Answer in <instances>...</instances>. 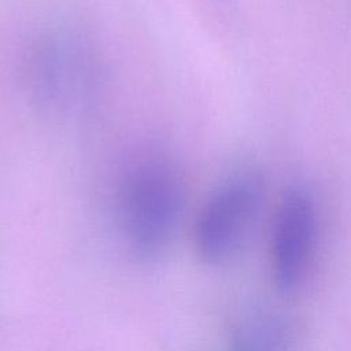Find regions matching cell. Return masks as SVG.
Masks as SVG:
<instances>
[{"label": "cell", "instance_id": "1", "mask_svg": "<svg viewBox=\"0 0 351 351\" xmlns=\"http://www.w3.org/2000/svg\"><path fill=\"white\" fill-rule=\"evenodd\" d=\"M184 204L181 169L165 148H140L121 166L115 186L117 217L136 252L162 251L178 228Z\"/></svg>", "mask_w": 351, "mask_h": 351}, {"label": "cell", "instance_id": "2", "mask_svg": "<svg viewBox=\"0 0 351 351\" xmlns=\"http://www.w3.org/2000/svg\"><path fill=\"white\" fill-rule=\"evenodd\" d=\"M89 44L69 30L40 36L25 59L27 92L49 115L71 118L86 114L100 86V71Z\"/></svg>", "mask_w": 351, "mask_h": 351}, {"label": "cell", "instance_id": "3", "mask_svg": "<svg viewBox=\"0 0 351 351\" xmlns=\"http://www.w3.org/2000/svg\"><path fill=\"white\" fill-rule=\"evenodd\" d=\"M263 202V186L256 174L239 173L222 184L203 204L195 226L200 258L211 265L233 259L254 232Z\"/></svg>", "mask_w": 351, "mask_h": 351}, {"label": "cell", "instance_id": "4", "mask_svg": "<svg viewBox=\"0 0 351 351\" xmlns=\"http://www.w3.org/2000/svg\"><path fill=\"white\" fill-rule=\"evenodd\" d=\"M318 215L311 196L292 189L277 210L270 239V273L282 292L296 289L306 278L314 258Z\"/></svg>", "mask_w": 351, "mask_h": 351}, {"label": "cell", "instance_id": "5", "mask_svg": "<svg viewBox=\"0 0 351 351\" xmlns=\"http://www.w3.org/2000/svg\"><path fill=\"white\" fill-rule=\"evenodd\" d=\"M288 326L276 317H259L234 336L230 351H288Z\"/></svg>", "mask_w": 351, "mask_h": 351}]
</instances>
